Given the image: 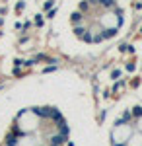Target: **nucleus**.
<instances>
[{"label": "nucleus", "instance_id": "obj_1", "mask_svg": "<svg viewBox=\"0 0 142 146\" xmlns=\"http://www.w3.org/2000/svg\"><path fill=\"white\" fill-rule=\"evenodd\" d=\"M125 20V0H80L70 16L76 37L86 43H101L117 37Z\"/></svg>", "mask_w": 142, "mask_h": 146}]
</instances>
